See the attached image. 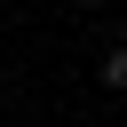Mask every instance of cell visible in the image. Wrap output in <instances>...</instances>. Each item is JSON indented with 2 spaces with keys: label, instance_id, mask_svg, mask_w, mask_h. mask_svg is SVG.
Segmentation results:
<instances>
[{
  "label": "cell",
  "instance_id": "cell-1",
  "mask_svg": "<svg viewBox=\"0 0 127 127\" xmlns=\"http://www.w3.org/2000/svg\"><path fill=\"white\" fill-rule=\"evenodd\" d=\"M103 87H119V95H127V48H111V56H103Z\"/></svg>",
  "mask_w": 127,
  "mask_h": 127
},
{
  "label": "cell",
  "instance_id": "cell-2",
  "mask_svg": "<svg viewBox=\"0 0 127 127\" xmlns=\"http://www.w3.org/2000/svg\"><path fill=\"white\" fill-rule=\"evenodd\" d=\"M79 8H103V0H79Z\"/></svg>",
  "mask_w": 127,
  "mask_h": 127
}]
</instances>
